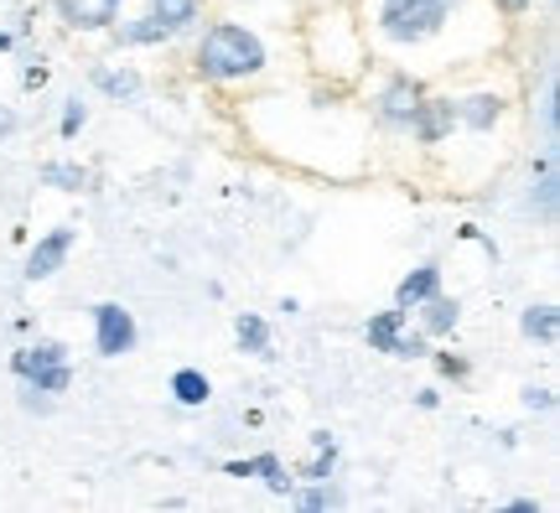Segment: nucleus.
I'll return each instance as SVG.
<instances>
[{"label": "nucleus", "instance_id": "nucleus-13", "mask_svg": "<svg viewBox=\"0 0 560 513\" xmlns=\"http://www.w3.org/2000/svg\"><path fill=\"white\" fill-rule=\"evenodd\" d=\"M104 42H109L115 53H125V58H130V53H166V47H182L177 32H172L161 16H151L145 5H140V11H125Z\"/></svg>", "mask_w": 560, "mask_h": 513}, {"label": "nucleus", "instance_id": "nucleus-36", "mask_svg": "<svg viewBox=\"0 0 560 513\" xmlns=\"http://www.w3.org/2000/svg\"><path fill=\"white\" fill-rule=\"evenodd\" d=\"M276 312H285V316H301V301L296 296H280V306Z\"/></svg>", "mask_w": 560, "mask_h": 513}, {"label": "nucleus", "instance_id": "nucleus-25", "mask_svg": "<svg viewBox=\"0 0 560 513\" xmlns=\"http://www.w3.org/2000/svg\"><path fill=\"white\" fill-rule=\"evenodd\" d=\"M425 363H431L436 378H446V384H467V378H472V358L457 353V348H446V342H431Z\"/></svg>", "mask_w": 560, "mask_h": 513}, {"label": "nucleus", "instance_id": "nucleus-26", "mask_svg": "<svg viewBox=\"0 0 560 513\" xmlns=\"http://www.w3.org/2000/svg\"><path fill=\"white\" fill-rule=\"evenodd\" d=\"M89 115H94V104L83 100V94H68V100H62V109H58V125H52V130H58V140H79L83 130H89Z\"/></svg>", "mask_w": 560, "mask_h": 513}, {"label": "nucleus", "instance_id": "nucleus-27", "mask_svg": "<svg viewBox=\"0 0 560 513\" xmlns=\"http://www.w3.org/2000/svg\"><path fill=\"white\" fill-rule=\"evenodd\" d=\"M520 405L529 415H556V384H524V395H520Z\"/></svg>", "mask_w": 560, "mask_h": 513}, {"label": "nucleus", "instance_id": "nucleus-3", "mask_svg": "<svg viewBox=\"0 0 560 513\" xmlns=\"http://www.w3.org/2000/svg\"><path fill=\"white\" fill-rule=\"evenodd\" d=\"M441 83H446V100H452V130L441 140V151L431 156L425 177H436L457 198H472L482 187H493L524 151L520 62L493 58Z\"/></svg>", "mask_w": 560, "mask_h": 513}, {"label": "nucleus", "instance_id": "nucleus-17", "mask_svg": "<svg viewBox=\"0 0 560 513\" xmlns=\"http://www.w3.org/2000/svg\"><path fill=\"white\" fill-rule=\"evenodd\" d=\"M410 322H416L431 342H452V337H457V327H462V296L436 291L431 301H420L416 312H410Z\"/></svg>", "mask_w": 560, "mask_h": 513}, {"label": "nucleus", "instance_id": "nucleus-24", "mask_svg": "<svg viewBox=\"0 0 560 513\" xmlns=\"http://www.w3.org/2000/svg\"><path fill=\"white\" fill-rule=\"evenodd\" d=\"M291 503H296L301 513H327V509H342V488H338V477H332V482H296V488H291Z\"/></svg>", "mask_w": 560, "mask_h": 513}, {"label": "nucleus", "instance_id": "nucleus-16", "mask_svg": "<svg viewBox=\"0 0 560 513\" xmlns=\"http://www.w3.org/2000/svg\"><path fill=\"white\" fill-rule=\"evenodd\" d=\"M436 291H446V270H441V259H420V265H410V270L395 280V296H389V306L416 312L420 301H431Z\"/></svg>", "mask_w": 560, "mask_h": 513}, {"label": "nucleus", "instance_id": "nucleus-29", "mask_svg": "<svg viewBox=\"0 0 560 513\" xmlns=\"http://www.w3.org/2000/svg\"><path fill=\"white\" fill-rule=\"evenodd\" d=\"M16 405H21L26 415H52L62 399H58V395H42V389H21V384H16Z\"/></svg>", "mask_w": 560, "mask_h": 513}, {"label": "nucleus", "instance_id": "nucleus-22", "mask_svg": "<svg viewBox=\"0 0 560 513\" xmlns=\"http://www.w3.org/2000/svg\"><path fill=\"white\" fill-rule=\"evenodd\" d=\"M166 395H172V405H182V410H202V405L213 399V378L202 374V369H192V363H182V369H172V378H166Z\"/></svg>", "mask_w": 560, "mask_h": 513}, {"label": "nucleus", "instance_id": "nucleus-23", "mask_svg": "<svg viewBox=\"0 0 560 513\" xmlns=\"http://www.w3.org/2000/svg\"><path fill=\"white\" fill-rule=\"evenodd\" d=\"M499 5V16L514 26V32H524L529 21H540V26H550L556 21V0H493Z\"/></svg>", "mask_w": 560, "mask_h": 513}, {"label": "nucleus", "instance_id": "nucleus-8", "mask_svg": "<svg viewBox=\"0 0 560 513\" xmlns=\"http://www.w3.org/2000/svg\"><path fill=\"white\" fill-rule=\"evenodd\" d=\"M560 213V156L545 151H524V177H520V218L535 229H556Z\"/></svg>", "mask_w": 560, "mask_h": 513}, {"label": "nucleus", "instance_id": "nucleus-9", "mask_svg": "<svg viewBox=\"0 0 560 513\" xmlns=\"http://www.w3.org/2000/svg\"><path fill=\"white\" fill-rule=\"evenodd\" d=\"M363 342H369V353L395 358V363H425V353H431V337L420 333L410 312H400V306H384V312L369 316L363 322Z\"/></svg>", "mask_w": 560, "mask_h": 513}, {"label": "nucleus", "instance_id": "nucleus-21", "mask_svg": "<svg viewBox=\"0 0 560 513\" xmlns=\"http://www.w3.org/2000/svg\"><path fill=\"white\" fill-rule=\"evenodd\" d=\"M234 348L244 358H276V327L260 312H234Z\"/></svg>", "mask_w": 560, "mask_h": 513}, {"label": "nucleus", "instance_id": "nucleus-2", "mask_svg": "<svg viewBox=\"0 0 560 513\" xmlns=\"http://www.w3.org/2000/svg\"><path fill=\"white\" fill-rule=\"evenodd\" d=\"M374 62L436 83L493 58H509L514 26L493 0H353Z\"/></svg>", "mask_w": 560, "mask_h": 513}, {"label": "nucleus", "instance_id": "nucleus-33", "mask_svg": "<svg viewBox=\"0 0 560 513\" xmlns=\"http://www.w3.org/2000/svg\"><path fill=\"white\" fill-rule=\"evenodd\" d=\"M509 513H545L540 498H509Z\"/></svg>", "mask_w": 560, "mask_h": 513}, {"label": "nucleus", "instance_id": "nucleus-28", "mask_svg": "<svg viewBox=\"0 0 560 513\" xmlns=\"http://www.w3.org/2000/svg\"><path fill=\"white\" fill-rule=\"evenodd\" d=\"M52 83V68H47V58H32L26 68H21V94H42Z\"/></svg>", "mask_w": 560, "mask_h": 513}, {"label": "nucleus", "instance_id": "nucleus-32", "mask_svg": "<svg viewBox=\"0 0 560 513\" xmlns=\"http://www.w3.org/2000/svg\"><path fill=\"white\" fill-rule=\"evenodd\" d=\"M416 410H425V415L441 410V389H436V384H420V389H416Z\"/></svg>", "mask_w": 560, "mask_h": 513}, {"label": "nucleus", "instance_id": "nucleus-11", "mask_svg": "<svg viewBox=\"0 0 560 513\" xmlns=\"http://www.w3.org/2000/svg\"><path fill=\"white\" fill-rule=\"evenodd\" d=\"M89 337H94V353L104 363H120V358H130L140 348V322L125 301H100L89 312Z\"/></svg>", "mask_w": 560, "mask_h": 513}, {"label": "nucleus", "instance_id": "nucleus-14", "mask_svg": "<svg viewBox=\"0 0 560 513\" xmlns=\"http://www.w3.org/2000/svg\"><path fill=\"white\" fill-rule=\"evenodd\" d=\"M83 79H89V94H100L104 104H136L145 94V73L120 58H94Z\"/></svg>", "mask_w": 560, "mask_h": 513}, {"label": "nucleus", "instance_id": "nucleus-7", "mask_svg": "<svg viewBox=\"0 0 560 513\" xmlns=\"http://www.w3.org/2000/svg\"><path fill=\"white\" fill-rule=\"evenodd\" d=\"M11 378L21 389H42V395H68L73 389V348L62 337H37V342H21L11 353Z\"/></svg>", "mask_w": 560, "mask_h": 513}, {"label": "nucleus", "instance_id": "nucleus-6", "mask_svg": "<svg viewBox=\"0 0 560 513\" xmlns=\"http://www.w3.org/2000/svg\"><path fill=\"white\" fill-rule=\"evenodd\" d=\"M431 83L405 73V68H389V62H374L369 73L359 79V94L363 100V115L374 125V140H380V166L395 156H410V125H416V109L425 100ZM416 161V156H410Z\"/></svg>", "mask_w": 560, "mask_h": 513}, {"label": "nucleus", "instance_id": "nucleus-1", "mask_svg": "<svg viewBox=\"0 0 560 513\" xmlns=\"http://www.w3.org/2000/svg\"><path fill=\"white\" fill-rule=\"evenodd\" d=\"M229 109L244 145L291 177L353 187L380 172V140L353 89L291 73L229 100Z\"/></svg>", "mask_w": 560, "mask_h": 513}, {"label": "nucleus", "instance_id": "nucleus-20", "mask_svg": "<svg viewBox=\"0 0 560 513\" xmlns=\"http://www.w3.org/2000/svg\"><path fill=\"white\" fill-rule=\"evenodd\" d=\"M520 337L529 348H560V306L556 301H529L520 312Z\"/></svg>", "mask_w": 560, "mask_h": 513}, {"label": "nucleus", "instance_id": "nucleus-34", "mask_svg": "<svg viewBox=\"0 0 560 513\" xmlns=\"http://www.w3.org/2000/svg\"><path fill=\"white\" fill-rule=\"evenodd\" d=\"M21 42H16V32H11V26H0V58H5V53H16Z\"/></svg>", "mask_w": 560, "mask_h": 513}, {"label": "nucleus", "instance_id": "nucleus-15", "mask_svg": "<svg viewBox=\"0 0 560 513\" xmlns=\"http://www.w3.org/2000/svg\"><path fill=\"white\" fill-rule=\"evenodd\" d=\"M223 477H240V482H260L276 498H291L296 488V467H285L280 452H255V456H229L223 462Z\"/></svg>", "mask_w": 560, "mask_h": 513}, {"label": "nucleus", "instance_id": "nucleus-10", "mask_svg": "<svg viewBox=\"0 0 560 513\" xmlns=\"http://www.w3.org/2000/svg\"><path fill=\"white\" fill-rule=\"evenodd\" d=\"M42 11L52 16L62 37L73 42H104L115 32V21L130 11V0H42Z\"/></svg>", "mask_w": 560, "mask_h": 513}, {"label": "nucleus", "instance_id": "nucleus-19", "mask_svg": "<svg viewBox=\"0 0 560 513\" xmlns=\"http://www.w3.org/2000/svg\"><path fill=\"white\" fill-rule=\"evenodd\" d=\"M140 5H145L151 16L166 21V26H172V32H177L182 42L192 37V32H198L202 21H208L213 11H219V0H140Z\"/></svg>", "mask_w": 560, "mask_h": 513}, {"label": "nucleus", "instance_id": "nucleus-12", "mask_svg": "<svg viewBox=\"0 0 560 513\" xmlns=\"http://www.w3.org/2000/svg\"><path fill=\"white\" fill-rule=\"evenodd\" d=\"M73 249H79V223H52L47 234H37L26 244V265H21L26 285H47L52 276H62Z\"/></svg>", "mask_w": 560, "mask_h": 513}, {"label": "nucleus", "instance_id": "nucleus-18", "mask_svg": "<svg viewBox=\"0 0 560 513\" xmlns=\"http://www.w3.org/2000/svg\"><path fill=\"white\" fill-rule=\"evenodd\" d=\"M37 182L42 187H52V193H68V198H79V193H100V177H94V166H83L79 156H52L37 166Z\"/></svg>", "mask_w": 560, "mask_h": 513}, {"label": "nucleus", "instance_id": "nucleus-30", "mask_svg": "<svg viewBox=\"0 0 560 513\" xmlns=\"http://www.w3.org/2000/svg\"><path fill=\"white\" fill-rule=\"evenodd\" d=\"M457 238H462V244H482V255H488L493 265H499V238H493V234H482L478 223H457Z\"/></svg>", "mask_w": 560, "mask_h": 513}, {"label": "nucleus", "instance_id": "nucleus-35", "mask_svg": "<svg viewBox=\"0 0 560 513\" xmlns=\"http://www.w3.org/2000/svg\"><path fill=\"white\" fill-rule=\"evenodd\" d=\"M499 446H503V452H514V446H520V431H514V425H503V431H499Z\"/></svg>", "mask_w": 560, "mask_h": 513}, {"label": "nucleus", "instance_id": "nucleus-4", "mask_svg": "<svg viewBox=\"0 0 560 513\" xmlns=\"http://www.w3.org/2000/svg\"><path fill=\"white\" fill-rule=\"evenodd\" d=\"M187 73L198 89L219 94V100H240L249 89H265L276 79L301 73L291 26L270 32L265 21L234 16V11H213L198 32L187 37Z\"/></svg>", "mask_w": 560, "mask_h": 513}, {"label": "nucleus", "instance_id": "nucleus-5", "mask_svg": "<svg viewBox=\"0 0 560 513\" xmlns=\"http://www.w3.org/2000/svg\"><path fill=\"white\" fill-rule=\"evenodd\" d=\"M291 42H296V62L306 79L359 89V79L374 68L353 0H301L291 16Z\"/></svg>", "mask_w": 560, "mask_h": 513}, {"label": "nucleus", "instance_id": "nucleus-31", "mask_svg": "<svg viewBox=\"0 0 560 513\" xmlns=\"http://www.w3.org/2000/svg\"><path fill=\"white\" fill-rule=\"evenodd\" d=\"M16 136H21V115L11 104H0V145H11Z\"/></svg>", "mask_w": 560, "mask_h": 513}]
</instances>
